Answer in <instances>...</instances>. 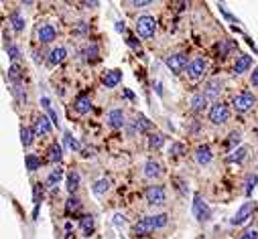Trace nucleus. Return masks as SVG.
Segmentation results:
<instances>
[{
    "mask_svg": "<svg viewBox=\"0 0 258 239\" xmlns=\"http://www.w3.org/2000/svg\"><path fill=\"white\" fill-rule=\"evenodd\" d=\"M167 221H169V217L165 215V213H161V215H150V217H144V219H140L136 225H134V233L138 235V237H144V235H150L155 229H159V227H165L167 225Z\"/></svg>",
    "mask_w": 258,
    "mask_h": 239,
    "instance_id": "f257e3e1",
    "label": "nucleus"
},
{
    "mask_svg": "<svg viewBox=\"0 0 258 239\" xmlns=\"http://www.w3.org/2000/svg\"><path fill=\"white\" fill-rule=\"evenodd\" d=\"M144 199L148 205H153V207H161L165 205L167 201V191L163 185H150L144 189Z\"/></svg>",
    "mask_w": 258,
    "mask_h": 239,
    "instance_id": "f03ea898",
    "label": "nucleus"
},
{
    "mask_svg": "<svg viewBox=\"0 0 258 239\" xmlns=\"http://www.w3.org/2000/svg\"><path fill=\"white\" fill-rule=\"evenodd\" d=\"M254 103H256V97H254L250 92H240L238 96H234V99H232L234 110L238 112V114H246V112H250L252 107H254Z\"/></svg>",
    "mask_w": 258,
    "mask_h": 239,
    "instance_id": "7ed1b4c3",
    "label": "nucleus"
},
{
    "mask_svg": "<svg viewBox=\"0 0 258 239\" xmlns=\"http://www.w3.org/2000/svg\"><path fill=\"white\" fill-rule=\"evenodd\" d=\"M136 33H138L140 37H144V39L153 37V35L157 33V20H155V16H148V14L140 16V18L136 20Z\"/></svg>",
    "mask_w": 258,
    "mask_h": 239,
    "instance_id": "20e7f679",
    "label": "nucleus"
},
{
    "mask_svg": "<svg viewBox=\"0 0 258 239\" xmlns=\"http://www.w3.org/2000/svg\"><path fill=\"white\" fill-rule=\"evenodd\" d=\"M228 118H230V110H228V105H224V103L216 101V103H213V105L209 107V122H211V124L222 126V124H226V122H228Z\"/></svg>",
    "mask_w": 258,
    "mask_h": 239,
    "instance_id": "39448f33",
    "label": "nucleus"
},
{
    "mask_svg": "<svg viewBox=\"0 0 258 239\" xmlns=\"http://www.w3.org/2000/svg\"><path fill=\"white\" fill-rule=\"evenodd\" d=\"M205 71H207V61H205V59L197 57V59L189 61V67H187V77H189L191 81H197V79H201Z\"/></svg>",
    "mask_w": 258,
    "mask_h": 239,
    "instance_id": "423d86ee",
    "label": "nucleus"
},
{
    "mask_svg": "<svg viewBox=\"0 0 258 239\" xmlns=\"http://www.w3.org/2000/svg\"><path fill=\"white\" fill-rule=\"evenodd\" d=\"M167 63V67L173 71V73H181V71H187L189 67V63H187V55L185 53H175V55H169L165 59Z\"/></svg>",
    "mask_w": 258,
    "mask_h": 239,
    "instance_id": "0eeeda50",
    "label": "nucleus"
},
{
    "mask_svg": "<svg viewBox=\"0 0 258 239\" xmlns=\"http://www.w3.org/2000/svg\"><path fill=\"white\" fill-rule=\"evenodd\" d=\"M193 215H195L199 221H207L211 217V211H209V207L203 201L201 194H195V199H193Z\"/></svg>",
    "mask_w": 258,
    "mask_h": 239,
    "instance_id": "6e6552de",
    "label": "nucleus"
},
{
    "mask_svg": "<svg viewBox=\"0 0 258 239\" xmlns=\"http://www.w3.org/2000/svg\"><path fill=\"white\" fill-rule=\"evenodd\" d=\"M222 92H224V81L218 79V77L216 79H209L205 83V88H203V94H205L207 99H218Z\"/></svg>",
    "mask_w": 258,
    "mask_h": 239,
    "instance_id": "1a4fd4ad",
    "label": "nucleus"
},
{
    "mask_svg": "<svg viewBox=\"0 0 258 239\" xmlns=\"http://www.w3.org/2000/svg\"><path fill=\"white\" fill-rule=\"evenodd\" d=\"M55 37H57V31H55V27H53V25L41 23V25L37 27V39L43 43V45H47V43L55 41Z\"/></svg>",
    "mask_w": 258,
    "mask_h": 239,
    "instance_id": "9d476101",
    "label": "nucleus"
},
{
    "mask_svg": "<svg viewBox=\"0 0 258 239\" xmlns=\"http://www.w3.org/2000/svg\"><path fill=\"white\" fill-rule=\"evenodd\" d=\"M252 211H254V203H250V201L244 203L238 211H236V215L232 217V221H230V223H232V225H242V223H246V221H248V217L252 215Z\"/></svg>",
    "mask_w": 258,
    "mask_h": 239,
    "instance_id": "9b49d317",
    "label": "nucleus"
},
{
    "mask_svg": "<svg viewBox=\"0 0 258 239\" xmlns=\"http://www.w3.org/2000/svg\"><path fill=\"white\" fill-rule=\"evenodd\" d=\"M122 79V71L120 69H112V71H106L102 75V83L106 85V88H116V85L120 83Z\"/></svg>",
    "mask_w": 258,
    "mask_h": 239,
    "instance_id": "f8f14e48",
    "label": "nucleus"
},
{
    "mask_svg": "<svg viewBox=\"0 0 258 239\" xmlns=\"http://www.w3.org/2000/svg\"><path fill=\"white\" fill-rule=\"evenodd\" d=\"M211 158H213V154H211V148H209L207 144H203V146H199V148L195 150V160H197V164L205 166V164L211 162Z\"/></svg>",
    "mask_w": 258,
    "mask_h": 239,
    "instance_id": "ddd939ff",
    "label": "nucleus"
},
{
    "mask_svg": "<svg viewBox=\"0 0 258 239\" xmlns=\"http://www.w3.org/2000/svg\"><path fill=\"white\" fill-rule=\"evenodd\" d=\"M73 107H75V112L81 114V116H83V114H90V110H92V99H90L88 96H77Z\"/></svg>",
    "mask_w": 258,
    "mask_h": 239,
    "instance_id": "4468645a",
    "label": "nucleus"
},
{
    "mask_svg": "<svg viewBox=\"0 0 258 239\" xmlns=\"http://www.w3.org/2000/svg\"><path fill=\"white\" fill-rule=\"evenodd\" d=\"M250 67H252V57H248V55H240L238 61H236V65H234V75H240V73L248 71Z\"/></svg>",
    "mask_w": 258,
    "mask_h": 239,
    "instance_id": "2eb2a0df",
    "label": "nucleus"
},
{
    "mask_svg": "<svg viewBox=\"0 0 258 239\" xmlns=\"http://www.w3.org/2000/svg\"><path fill=\"white\" fill-rule=\"evenodd\" d=\"M65 57H67V49L65 47H55L51 53H49V65H61L63 61H65Z\"/></svg>",
    "mask_w": 258,
    "mask_h": 239,
    "instance_id": "dca6fc26",
    "label": "nucleus"
},
{
    "mask_svg": "<svg viewBox=\"0 0 258 239\" xmlns=\"http://www.w3.org/2000/svg\"><path fill=\"white\" fill-rule=\"evenodd\" d=\"M207 101H209V99L205 97L203 92H201V94H195V96L191 97V110H193V112H197V114L203 112L205 107H207Z\"/></svg>",
    "mask_w": 258,
    "mask_h": 239,
    "instance_id": "f3484780",
    "label": "nucleus"
},
{
    "mask_svg": "<svg viewBox=\"0 0 258 239\" xmlns=\"http://www.w3.org/2000/svg\"><path fill=\"white\" fill-rule=\"evenodd\" d=\"M51 124L47 116H39L35 122V134H49L51 132Z\"/></svg>",
    "mask_w": 258,
    "mask_h": 239,
    "instance_id": "a211bd4d",
    "label": "nucleus"
},
{
    "mask_svg": "<svg viewBox=\"0 0 258 239\" xmlns=\"http://www.w3.org/2000/svg\"><path fill=\"white\" fill-rule=\"evenodd\" d=\"M144 177H146V179H157V177H161V164L155 162V160H148V162L144 164Z\"/></svg>",
    "mask_w": 258,
    "mask_h": 239,
    "instance_id": "6ab92c4d",
    "label": "nucleus"
},
{
    "mask_svg": "<svg viewBox=\"0 0 258 239\" xmlns=\"http://www.w3.org/2000/svg\"><path fill=\"white\" fill-rule=\"evenodd\" d=\"M79 225H81L83 235H92V233H94V227H96V219H94L92 215H83L81 221H79Z\"/></svg>",
    "mask_w": 258,
    "mask_h": 239,
    "instance_id": "aec40b11",
    "label": "nucleus"
},
{
    "mask_svg": "<svg viewBox=\"0 0 258 239\" xmlns=\"http://www.w3.org/2000/svg\"><path fill=\"white\" fill-rule=\"evenodd\" d=\"M108 124L112 128H122L124 126V112L122 110H112L108 114Z\"/></svg>",
    "mask_w": 258,
    "mask_h": 239,
    "instance_id": "412c9836",
    "label": "nucleus"
},
{
    "mask_svg": "<svg viewBox=\"0 0 258 239\" xmlns=\"http://www.w3.org/2000/svg\"><path fill=\"white\" fill-rule=\"evenodd\" d=\"M79 183H81V177H79V172L77 170H71L69 175H67V191L73 194L77 189H79Z\"/></svg>",
    "mask_w": 258,
    "mask_h": 239,
    "instance_id": "4be33fe9",
    "label": "nucleus"
},
{
    "mask_svg": "<svg viewBox=\"0 0 258 239\" xmlns=\"http://www.w3.org/2000/svg\"><path fill=\"white\" fill-rule=\"evenodd\" d=\"M92 191H94V194L102 197V194H106V192L110 191V181H108V179H100V181H96L94 187H92Z\"/></svg>",
    "mask_w": 258,
    "mask_h": 239,
    "instance_id": "5701e85b",
    "label": "nucleus"
},
{
    "mask_svg": "<svg viewBox=\"0 0 258 239\" xmlns=\"http://www.w3.org/2000/svg\"><path fill=\"white\" fill-rule=\"evenodd\" d=\"M10 25H12V29H14L16 33H20V31H25V18H23V14H20L18 10L10 14Z\"/></svg>",
    "mask_w": 258,
    "mask_h": 239,
    "instance_id": "b1692460",
    "label": "nucleus"
},
{
    "mask_svg": "<svg viewBox=\"0 0 258 239\" xmlns=\"http://www.w3.org/2000/svg\"><path fill=\"white\" fill-rule=\"evenodd\" d=\"M33 136H35V130H31V128H27V126L20 128V142H23L25 148H29V146L33 144Z\"/></svg>",
    "mask_w": 258,
    "mask_h": 239,
    "instance_id": "393cba45",
    "label": "nucleus"
},
{
    "mask_svg": "<svg viewBox=\"0 0 258 239\" xmlns=\"http://www.w3.org/2000/svg\"><path fill=\"white\" fill-rule=\"evenodd\" d=\"M244 158H246V148H236L234 152H230V154L226 156L228 162H236V164H240Z\"/></svg>",
    "mask_w": 258,
    "mask_h": 239,
    "instance_id": "a878e982",
    "label": "nucleus"
},
{
    "mask_svg": "<svg viewBox=\"0 0 258 239\" xmlns=\"http://www.w3.org/2000/svg\"><path fill=\"white\" fill-rule=\"evenodd\" d=\"M163 144H165V136L161 132H155V134L148 136V148L150 150H159Z\"/></svg>",
    "mask_w": 258,
    "mask_h": 239,
    "instance_id": "bb28decb",
    "label": "nucleus"
},
{
    "mask_svg": "<svg viewBox=\"0 0 258 239\" xmlns=\"http://www.w3.org/2000/svg\"><path fill=\"white\" fill-rule=\"evenodd\" d=\"M134 128L138 130V132H148V130L153 128V124L148 122V118H144L142 114H138L136 120H134Z\"/></svg>",
    "mask_w": 258,
    "mask_h": 239,
    "instance_id": "cd10ccee",
    "label": "nucleus"
},
{
    "mask_svg": "<svg viewBox=\"0 0 258 239\" xmlns=\"http://www.w3.org/2000/svg\"><path fill=\"white\" fill-rule=\"evenodd\" d=\"M47 158L51 160V162H59L61 160V156H63V150H61V146L59 144H51L49 146V150H47Z\"/></svg>",
    "mask_w": 258,
    "mask_h": 239,
    "instance_id": "c85d7f7f",
    "label": "nucleus"
},
{
    "mask_svg": "<svg viewBox=\"0 0 258 239\" xmlns=\"http://www.w3.org/2000/svg\"><path fill=\"white\" fill-rule=\"evenodd\" d=\"M61 177H63V168H61V166H55V168L49 172V177H47V185H49V187H55V185L61 181Z\"/></svg>",
    "mask_w": 258,
    "mask_h": 239,
    "instance_id": "c756f323",
    "label": "nucleus"
},
{
    "mask_svg": "<svg viewBox=\"0 0 258 239\" xmlns=\"http://www.w3.org/2000/svg\"><path fill=\"white\" fill-rule=\"evenodd\" d=\"M240 140H242V134L238 132V130H236V132H232V134L228 136V150H230V152H234V150H236V146L240 144Z\"/></svg>",
    "mask_w": 258,
    "mask_h": 239,
    "instance_id": "7c9ffc66",
    "label": "nucleus"
},
{
    "mask_svg": "<svg viewBox=\"0 0 258 239\" xmlns=\"http://www.w3.org/2000/svg\"><path fill=\"white\" fill-rule=\"evenodd\" d=\"M65 209H67V213H77V211L81 209V201L75 197V194H71V197L67 199V205H65Z\"/></svg>",
    "mask_w": 258,
    "mask_h": 239,
    "instance_id": "2f4dec72",
    "label": "nucleus"
},
{
    "mask_svg": "<svg viewBox=\"0 0 258 239\" xmlns=\"http://www.w3.org/2000/svg\"><path fill=\"white\" fill-rule=\"evenodd\" d=\"M25 164H27V170H29V172H35V170L41 166V160H39L35 154H27V158H25Z\"/></svg>",
    "mask_w": 258,
    "mask_h": 239,
    "instance_id": "473e14b6",
    "label": "nucleus"
},
{
    "mask_svg": "<svg viewBox=\"0 0 258 239\" xmlns=\"http://www.w3.org/2000/svg\"><path fill=\"white\" fill-rule=\"evenodd\" d=\"M8 79H10V81H14V85H16V83H20V67H18L16 63L8 67Z\"/></svg>",
    "mask_w": 258,
    "mask_h": 239,
    "instance_id": "72a5a7b5",
    "label": "nucleus"
},
{
    "mask_svg": "<svg viewBox=\"0 0 258 239\" xmlns=\"http://www.w3.org/2000/svg\"><path fill=\"white\" fill-rule=\"evenodd\" d=\"M63 142H65V146L69 150H79V142L71 136V132H65V136H63Z\"/></svg>",
    "mask_w": 258,
    "mask_h": 239,
    "instance_id": "f704fd0d",
    "label": "nucleus"
},
{
    "mask_svg": "<svg viewBox=\"0 0 258 239\" xmlns=\"http://www.w3.org/2000/svg\"><path fill=\"white\" fill-rule=\"evenodd\" d=\"M6 53H8V57L12 59V61H16V59H20V51H18V47L14 45V43H6Z\"/></svg>",
    "mask_w": 258,
    "mask_h": 239,
    "instance_id": "c9c22d12",
    "label": "nucleus"
},
{
    "mask_svg": "<svg viewBox=\"0 0 258 239\" xmlns=\"http://www.w3.org/2000/svg\"><path fill=\"white\" fill-rule=\"evenodd\" d=\"M256 183H258V175H248V177H246V183H244V187H246V189H244V191H246V194H250V192H252V189H254V185H256Z\"/></svg>",
    "mask_w": 258,
    "mask_h": 239,
    "instance_id": "e433bc0d",
    "label": "nucleus"
},
{
    "mask_svg": "<svg viewBox=\"0 0 258 239\" xmlns=\"http://www.w3.org/2000/svg\"><path fill=\"white\" fill-rule=\"evenodd\" d=\"M169 154L171 156H181L183 154V146L179 142H173V144H171V148H169Z\"/></svg>",
    "mask_w": 258,
    "mask_h": 239,
    "instance_id": "4c0bfd02",
    "label": "nucleus"
},
{
    "mask_svg": "<svg viewBox=\"0 0 258 239\" xmlns=\"http://www.w3.org/2000/svg\"><path fill=\"white\" fill-rule=\"evenodd\" d=\"M85 55H88V61H96L98 59V47L96 45H90L85 49Z\"/></svg>",
    "mask_w": 258,
    "mask_h": 239,
    "instance_id": "58836bf2",
    "label": "nucleus"
},
{
    "mask_svg": "<svg viewBox=\"0 0 258 239\" xmlns=\"http://www.w3.org/2000/svg\"><path fill=\"white\" fill-rule=\"evenodd\" d=\"M240 239H258V231L256 229H244Z\"/></svg>",
    "mask_w": 258,
    "mask_h": 239,
    "instance_id": "ea45409f",
    "label": "nucleus"
},
{
    "mask_svg": "<svg viewBox=\"0 0 258 239\" xmlns=\"http://www.w3.org/2000/svg\"><path fill=\"white\" fill-rule=\"evenodd\" d=\"M114 225H116V227H120V225L124 227V225H126V217L120 215V213H116V215H114Z\"/></svg>",
    "mask_w": 258,
    "mask_h": 239,
    "instance_id": "a19ab883",
    "label": "nucleus"
},
{
    "mask_svg": "<svg viewBox=\"0 0 258 239\" xmlns=\"http://www.w3.org/2000/svg\"><path fill=\"white\" fill-rule=\"evenodd\" d=\"M218 51H220V57H226L228 51H230V43H228V41H222V47H218Z\"/></svg>",
    "mask_w": 258,
    "mask_h": 239,
    "instance_id": "79ce46f5",
    "label": "nucleus"
},
{
    "mask_svg": "<svg viewBox=\"0 0 258 239\" xmlns=\"http://www.w3.org/2000/svg\"><path fill=\"white\" fill-rule=\"evenodd\" d=\"M250 83L254 85V88H258V67H254V71H252V77H250Z\"/></svg>",
    "mask_w": 258,
    "mask_h": 239,
    "instance_id": "37998d69",
    "label": "nucleus"
},
{
    "mask_svg": "<svg viewBox=\"0 0 258 239\" xmlns=\"http://www.w3.org/2000/svg\"><path fill=\"white\" fill-rule=\"evenodd\" d=\"M148 4H153L150 0H134L132 6H148Z\"/></svg>",
    "mask_w": 258,
    "mask_h": 239,
    "instance_id": "c03bdc74",
    "label": "nucleus"
},
{
    "mask_svg": "<svg viewBox=\"0 0 258 239\" xmlns=\"http://www.w3.org/2000/svg\"><path fill=\"white\" fill-rule=\"evenodd\" d=\"M116 31L122 33V31H124V23H120V20H118V23H116Z\"/></svg>",
    "mask_w": 258,
    "mask_h": 239,
    "instance_id": "a18cd8bd",
    "label": "nucleus"
}]
</instances>
